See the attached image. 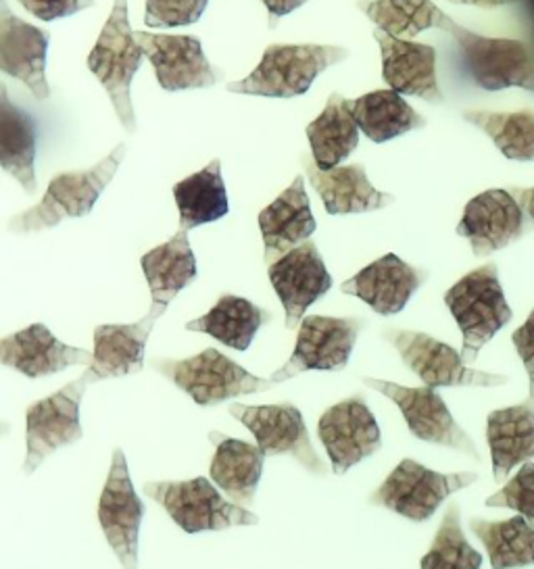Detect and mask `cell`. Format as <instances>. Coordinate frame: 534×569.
I'll return each instance as SVG.
<instances>
[{
	"label": "cell",
	"mask_w": 534,
	"mask_h": 569,
	"mask_svg": "<svg viewBox=\"0 0 534 569\" xmlns=\"http://www.w3.org/2000/svg\"><path fill=\"white\" fill-rule=\"evenodd\" d=\"M349 54L330 44H269L259 66L245 80L228 84V92L267 99L303 97L322 71L343 63Z\"/></svg>",
	"instance_id": "6da1fadb"
},
{
	"label": "cell",
	"mask_w": 534,
	"mask_h": 569,
	"mask_svg": "<svg viewBox=\"0 0 534 569\" xmlns=\"http://www.w3.org/2000/svg\"><path fill=\"white\" fill-rule=\"evenodd\" d=\"M126 157V144H117L102 161L80 171H63L50 180L42 201L9 221L16 234H32L59 226L67 218H86L92 213L105 188L113 180Z\"/></svg>",
	"instance_id": "7a4b0ae2"
},
{
	"label": "cell",
	"mask_w": 534,
	"mask_h": 569,
	"mask_svg": "<svg viewBox=\"0 0 534 569\" xmlns=\"http://www.w3.org/2000/svg\"><path fill=\"white\" fill-rule=\"evenodd\" d=\"M145 51L130 26L128 0H116L113 11L100 30L95 49L88 54V69L107 90L117 119L126 132L136 130L132 104L134 76L142 66Z\"/></svg>",
	"instance_id": "3957f363"
},
{
	"label": "cell",
	"mask_w": 534,
	"mask_h": 569,
	"mask_svg": "<svg viewBox=\"0 0 534 569\" xmlns=\"http://www.w3.org/2000/svg\"><path fill=\"white\" fill-rule=\"evenodd\" d=\"M445 305L464 335L462 359L466 366L474 363L484 345L514 318L505 301L495 263L474 269L457 284L451 286Z\"/></svg>",
	"instance_id": "277c9868"
},
{
	"label": "cell",
	"mask_w": 534,
	"mask_h": 569,
	"mask_svg": "<svg viewBox=\"0 0 534 569\" xmlns=\"http://www.w3.org/2000/svg\"><path fill=\"white\" fill-rule=\"evenodd\" d=\"M145 490L188 535L202 530H228L234 526H255L259 521L245 507L226 501L207 478L186 482H149Z\"/></svg>",
	"instance_id": "5b68a950"
},
{
	"label": "cell",
	"mask_w": 534,
	"mask_h": 569,
	"mask_svg": "<svg viewBox=\"0 0 534 569\" xmlns=\"http://www.w3.org/2000/svg\"><path fill=\"white\" fill-rule=\"evenodd\" d=\"M441 30L449 32L459 51L464 54L466 68L474 82L484 90H503L512 86H526L534 82V61L531 49L510 38H486L474 34L445 16Z\"/></svg>",
	"instance_id": "8992f818"
},
{
	"label": "cell",
	"mask_w": 534,
	"mask_h": 569,
	"mask_svg": "<svg viewBox=\"0 0 534 569\" xmlns=\"http://www.w3.org/2000/svg\"><path fill=\"white\" fill-rule=\"evenodd\" d=\"M152 366L180 390L188 392L200 407H211L240 395L264 392L274 386L271 380L253 376L216 349H207L182 361L159 359Z\"/></svg>",
	"instance_id": "52a82bcc"
},
{
	"label": "cell",
	"mask_w": 534,
	"mask_h": 569,
	"mask_svg": "<svg viewBox=\"0 0 534 569\" xmlns=\"http://www.w3.org/2000/svg\"><path fill=\"white\" fill-rule=\"evenodd\" d=\"M478 480L476 473H438L424 468L414 459L400 461L390 476L372 495V502L386 507L412 521H426L434 516L441 502L457 490H464Z\"/></svg>",
	"instance_id": "ba28073f"
},
{
	"label": "cell",
	"mask_w": 534,
	"mask_h": 569,
	"mask_svg": "<svg viewBox=\"0 0 534 569\" xmlns=\"http://www.w3.org/2000/svg\"><path fill=\"white\" fill-rule=\"evenodd\" d=\"M90 380L82 378L69 382L49 399L33 402L26 413V445L28 455L23 461V473H33L38 466L59 447L71 445L82 438L80 426V401Z\"/></svg>",
	"instance_id": "9c48e42d"
},
{
	"label": "cell",
	"mask_w": 534,
	"mask_h": 569,
	"mask_svg": "<svg viewBox=\"0 0 534 569\" xmlns=\"http://www.w3.org/2000/svg\"><path fill=\"white\" fill-rule=\"evenodd\" d=\"M359 330L362 319L357 318L309 316L303 319L297 347L284 368L271 376V382L280 385L312 369L338 371L347 368Z\"/></svg>",
	"instance_id": "30bf717a"
},
{
	"label": "cell",
	"mask_w": 534,
	"mask_h": 569,
	"mask_svg": "<svg viewBox=\"0 0 534 569\" xmlns=\"http://www.w3.org/2000/svg\"><path fill=\"white\" fill-rule=\"evenodd\" d=\"M228 411L249 428L266 457L293 455L312 473H326V466L312 447L307 426L295 405H233Z\"/></svg>",
	"instance_id": "8fae6325"
},
{
	"label": "cell",
	"mask_w": 534,
	"mask_h": 569,
	"mask_svg": "<svg viewBox=\"0 0 534 569\" xmlns=\"http://www.w3.org/2000/svg\"><path fill=\"white\" fill-rule=\"evenodd\" d=\"M386 338L395 345L400 359L407 368L417 373V378L428 388L441 386H501L507 382L505 376L486 373L467 368L462 352L449 345L436 340L433 336L407 330H390Z\"/></svg>",
	"instance_id": "7c38bea8"
},
{
	"label": "cell",
	"mask_w": 534,
	"mask_h": 569,
	"mask_svg": "<svg viewBox=\"0 0 534 569\" xmlns=\"http://www.w3.org/2000/svg\"><path fill=\"white\" fill-rule=\"evenodd\" d=\"M364 385L397 402L412 435L419 440L467 452L474 459L481 457L472 438L459 428V423L451 416L449 407L434 388H407L374 378H364Z\"/></svg>",
	"instance_id": "4fadbf2b"
},
{
	"label": "cell",
	"mask_w": 534,
	"mask_h": 569,
	"mask_svg": "<svg viewBox=\"0 0 534 569\" xmlns=\"http://www.w3.org/2000/svg\"><path fill=\"white\" fill-rule=\"evenodd\" d=\"M317 432L338 476L383 447L380 428L362 395L330 407L319 418Z\"/></svg>",
	"instance_id": "5bb4252c"
},
{
	"label": "cell",
	"mask_w": 534,
	"mask_h": 569,
	"mask_svg": "<svg viewBox=\"0 0 534 569\" xmlns=\"http://www.w3.org/2000/svg\"><path fill=\"white\" fill-rule=\"evenodd\" d=\"M145 516V505L134 490L132 478L123 452H113V463L107 485L100 492L99 521L107 542L126 569H136L138 532Z\"/></svg>",
	"instance_id": "9a60e30c"
},
{
	"label": "cell",
	"mask_w": 534,
	"mask_h": 569,
	"mask_svg": "<svg viewBox=\"0 0 534 569\" xmlns=\"http://www.w3.org/2000/svg\"><path fill=\"white\" fill-rule=\"evenodd\" d=\"M269 282L284 305L288 330L300 328L305 311L333 288V278L312 240L271 263Z\"/></svg>",
	"instance_id": "2e32d148"
},
{
	"label": "cell",
	"mask_w": 534,
	"mask_h": 569,
	"mask_svg": "<svg viewBox=\"0 0 534 569\" xmlns=\"http://www.w3.org/2000/svg\"><path fill=\"white\" fill-rule=\"evenodd\" d=\"M145 57L157 73L159 86L167 92L211 88L219 82V71L207 61L197 36L152 34L134 32Z\"/></svg>",
	"instance_id": "e0dca14e"
},
{
	"label": "cell",
	"mask_w": 534,
	"mask_h": 569,
	"mask_svg": "<svg viewBox=\"0 0 534 569\" xmlns=\"http://www.w3.org/2000/svg\"><path fill=\"white\" fill-rule=\"evenodd\" d=\"M50 36L32 23L16 18L0 2V69L32 90L38 101H47L50 86L47 82V54Z\"/></svg>",
	"instance_id": "ac0fdd59"
},
{
	"label": "cell",
	"mask_w": 534,
	"mask_h": 569,
	"mask_svg": "<svg viewBox=\"0 0 534 569\" xmlns=\"http://www.w3.org/2000/svg\"><path fill=\"white\" fill-rule=\"evenodd\" d=\"M526 230L524 211L510 190H486L464 209L457 234L469 240L476 257L501 251L522 238Z\"/></svg>",
	"instance_id": "d6986e66"
},
{
	"label": "cell",
	"mask_w": 534,
	"mask_h": 569,
	"mask_svg": "<svg viewBox=\"0 0 534 569\" xmlns=\"http://www.w3.org/2000/svg\"><path fill=\"white\" fill-rule=\"evenodd\" d=\"M166 313V307L152 305L149 316L136 323L99 326L95 330V359L86 371L92 382L107 378H121L138 373L145 368V347L157 319Z\"/></svg>",
	"instance_id": "ffe728a7"
},
{
	"label": "cell",
	"mask_w": 534,
	"mask_h": 569,
	"mask_svg": "<svg viewBox=\"0 0 534 569\" xmlns=\"http://www.w3.org/2000/svg\"><path fill=\"white\" fill-rule=\"evenodd\" d=\"M426 278L424 269L412 268L390 252L343 282L340 290L367 302L380 316H395L405 309Z\"/></svg>",
	"instance_id": "44dd1931"
},
{
	"label": "cell",
	"mask_w": 534,
	"mask_h": 569,
	"mask_svg": "<svg viewBox=\"0 0 534 569\" xmlns=\"http://www.w3.org/2000/svg\"><path fill=\"white\" fill-rule=\"evenodd\" d=\"M383 54V78L390 90L428 102H443L436 80V51L431 44L400 40L374 30Z\"/></svg>",
	"instance_id": "7402d4cb"
},
{
	"label": "cell",
	"mask_w": 534,
	"mask_h": 569,
	"mask_svg": "<svg viewBox=\"0 0 534 569\" xmlns=\"http://www.w3.org/2000/svg\"><path fill=\"white\" fill-rule=\"evenodd\" d=\"M92 359L95 352L57 340L44 323H33L0 342V361L28 378L59 373L71 366H90Z\"/></svg>",
	"instance_id": "603a6c76"
},
{
	"label": "cell",
	"mask_w": 534,
	"mask_h": 569,
	"mask_svg": "<svg viewBox=\"0 0 534 569\" xmlns=\"http://www.w3.org/2000/svg\"><path fill=\"white\" fill-rule=\"evenodd\" d=\"M303 161L309 182L316 188L330 216H359L367 211H378L395 202L393 194L380 192L372 186L362 163L338 166L330 171H324L309 157H303Z\"/></svg>",
	"instance_id": "cb8c5ba5"
},
{
	"label": "cell",
	"mask_w": 534,
	"mask_h": 569,
	"mask_svg": "<svg viewBox=\"0 0 534 569\" xmlns=\"http://www.w3.org/2000/svg\"><path fill=\"white\" fill-rule=\"evenodd\" d=\"M259 230L266 247V263H276L286 252L307 242L317 230L305 180L297 176L283 194L259 213Z\"/></svg>",
	"instance_id": "d4e9b609"
},
{
	"label": "cell",
	"mask_w": 534,
	"mask_h": 569,
	"mask_svg": "<svg viewBox=\"0 0 534 569\" xmlns=\"http://www.w3.org/2000/svg\"><path fill=\"white\" fill-rule=\"evenodd\" d=\"M486 440L493 457L495 482H503L510 471L534 457V401L491 411L486 418Z\"/></svg>",
	"instance_id": "484cf974"
},
{
	"label": "cell",
	"mask_w": 534,
	"mask_h": 569,
	"mask_svg": "<svg viewBox=\"0 0 534 569\" xmlns=\"http://www.w3.org/2000/svg\"><path fill=\"white\" fill-rule=\"evenodd\" d=\"M0 166L16 178L28 194L36 182V121L9 99L7 86L0 88Z\"/></svg>",
	"instance_id": "4316f807"
},
{
	"label": "cell",
	"mask_w": 534,
	"mask_h": 569,
	"mask_svg": "<svg viewBox=\"0 0 534 569\" xmlns=\"http://www.w3.org/2000/svg\"><path fill=\"white\" fill-rule=\"evenodd\" d=\"M142 271L150 288L152 305L166 307L197 278V259L190 249L188 230L180 228L171 240L142 257Z\"/></svg>",
	"instance_id": "83f0119b"
},
{
	"label": "cell",
	"mask_w": 534,
	"mask_h": 569,
	"mask_svg": "<svg viewBox=\"0 0 534 569\" xmlns=\"http://www.w3.org/2000/svg\"><path fill=\"white\" fill-rule=\"evenodd\" d=\"M347 99L338 92L326 102L324 111L307 126V138L316 166L324 171L338 168L359 147V126L350 116Z\"/></svg>",
	"instance_id": "f1b7e54d"
},
{
	"label": "cell",
	"mask_w": 534,
	"mask_h": 569,
	"mask_svg": "<svg viewBox=\"0 0 534 569\" xmlns=\"http://www.w3.org/2000/svg\"><path fill=\"white\" fill-rule=\"evenodd\" d=\"M347 104L359 130L376 144L426 126V119L395 90H374Z\"/></svg>",
	"instance_id": "f546056e"
},
{
	"label": "cell",
	"mask_w": 534,
	"mask_h": 569,
	"mask_svg": "<svg viewBox=\"0 0 534 569\" xmlns=\"http://www.w3.org/2000/svg\"><path fill=\"white\" fill-rule=\"evenodd\" d=\"M214 461H211V478L236 505L247 507L255 499L257 485L261 480L264 459L266 455L259 447L249 442L219 436Z\"/></svg>",
	"instance_id": "4dcf8cb0"
},
{
	"label": "cell",
	"mask_w": 534,
	"mask_h": 569,
	"mask_svg": "<svg viewBox=\"0 0 534 569\" xmlns=\"http://www.w3.org/2000/svg\"><path fill=\"white\" fill-rule=\"evenodd\" d=\"M269 319L271 316L267 311L247 299L224 295L207 316L188 321L186 330L214 336L230 349L247 351L257 330Z\"/></svg>",
	"instance_id": "1f68e13d"
},
{
	"label": "cell",
	"mask_w": 534,
	"mask_h": 569,
	"mask_svg": "<svg viewBox=\"0 0 534 569\" xmlns=\"http://www.w3.org/2000/svg\"><path fill=\"white\" fill-rule=\"evenodd\" d=\"M180 211V228L192 230L228 216V194L221 178V161L214 159L205 169L174 186Z\"/></svg>",
	"instance_id": "d6a6232c"
},
{
	"label": "cell",
	"mask_w": 534,
	"mask_h": 569,
	"mask_svg": "<svg viewBox=\"0 0 534 569\" xmlns=\"http://www.w3.org/2000/svg\"><path fill=\"white\" fill-rule=\"evenodd\" d=\"M469 528L481 538L493 569L534 566V526L528 519L522 516L505 521L472 519Z\"/></svg>",
	"instance_id": "836d02e7"
},
{
	"label": "cell",
	"mask_w": 534,
	"mask_h": 569,
	"mask_svg": "<svg viewBox=\"0 0 534 569\" xmlns=\"http://www.w3.org/2000/svg\"><path fill=\"white\" fill-rule=\"evenodd\" d=\"M357 7L378 30L400 40H412L431 28L441 30L445 19L433 0H359Z\"/></svg>",
	"instance_id": "e575fe53"
},
{
	"label": "cell",
	"mask_w": 534,
	"mask_h": 569,
	"mask_svg": "<svg viewBox=\"0 0 534 569\" xmlns=\"http://www.w3.org/2000/svg\"><path fill=\"white\" fill-rule=\"evenodd\" d=\"M464 119L481 128L503 157L512 161H534V111L531 109L516 113L466 111Z\"/></svg>",
	"instance_id": "d590c367"
},
{
	"label": "cell",
	"mask_w": 534,
	"mask_h": 569,
	"mask_svg": "<svg viewBox=\"0 0 534 569\" xmlns=\"http://www.w3.org/2000/svg\"><path fill=\"white\" fill-rule=\"evenodd\" d=\"M483 555L476 551L464 536L459 505H451L434 536L431 551L424 555L422 569H481Z\"/></svg>",
	"instance_id": "8d00e7d4"
},
{
	"label": "cell",
	"mask_w": 534,
	"mask_h": 569,
	"mask_svg": "<svg viewBox=\"0 0 534 569\" xmlns=\"http://www.w3.org/2000/svg\"><path fill=\"white\" fill-rule=\"evenodd\" d=\"M486 507L514 509L534 526V463L526 461L497 495L486 499Z\"/></svg>",
	"instance_id": "74e56055"
},
{
	"label": "cell",
	"mask_w": 534,
	"mask_h": 569,
	"mask_svg": "<svg viewBox=\"0 0 534 569\" xmlns=\"http://www.w3.org/2000/svg\"><path fill=\"white\" fill-rule=\"evenodd\" d=\"M209 0H147L145 23L149 28H180L197 23Z\"/></svg>",
	"instance_id": "f35d334b"
},
{
	"label": "cell",
	"mask_w": 534,
	"mask_h": 569,
	"mask_svg": "<svg viewBox=\"0 0 534 569\" xmlns=\"http://www.w3.org/2000/svg\"><path fill=\"white\" fill-rule=\"evenodd\" d=\"M17 2L40 21L71 18L83 9L95 7V0H17Z\"/></svg>",
	"instance_id": "ab89813d"
},
{
	"label": "cell",
	"mask_w": 534,
	"mask_h": 569,
	"mask_svg": "<svg viewBox=\"0 0 534 569\" xmlns=\"http://www.w3.org/2000/svg\"><path fill=\"white\" fill-rule=\"evenodd\" d=\"M512 342H514L517 355L531 378V399L534 401V309L531 318L526 319L512 335Z\"/></svg>",
	"instance_id": "60d3db41"
},
{
	"label": "cell",
	"mask_w": 534,
	"mask_h": 569,
	"mask_svg": "<svg viewBox=\"0 0 534 569\" xmlns=\"http://www.w3.org/2000/svg\"><path fill=\"white\" fill-rule=\"evenodd\" d=\"M266 4L267 16H269V26L276 28L278 19L284 16H290L293 11H297L305 2L309 0H261Z\"/></svg>",
	"instance_id": "b9f144b4"
},
{
	"label": "cell",
	"mask_w": 534,
	"mask_h": 569,
	"mask_svg": "<svg viewBox=\"0 0 534 569\" xmlns=\"http://www.w3.org/2000/svg\"><path fill=\"white\" fill-rule=\"evenodd\" d=\"M510 192L514 194L517 204L522 207L524 216L533 219L534 223V188H510Z\"/></svg>",
	"instance_id": "7bdbcfd3"
},
{
	"label": "cell",
	"mask_w": 534,
	"mask_h": 569,
	"mask_svg": "<svg viewBox=\"0 0 534 569\" xmlns=\"http://www.w3.org/2000/svg\"><path fill=\"white\" fill-rule=\"evenodd\" d=\"M457 4H476V7H501V4H510L516 0H451Z\"/></svg>",
	"instance_id": "ee69618b"
},
{
	"label": "cell",
	"mask_w": 534,
	"mask_h": 569,
	"mask_svg": "<svg viewBox=\"0 0 534 569\" xmlns=\"http://www.w3.org/2000/svg\"><path fill=\"white\" fill-rule=\"evenodd\" d=\"M526 90H531V92H534V82H531V84L526 86Z\"/></svg>",
	"instance_id": "f6af8a7d"
}]
</instances>
